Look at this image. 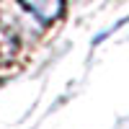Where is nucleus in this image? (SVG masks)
Masks as SVG:
<instances>
[{
	"instance_id": "nucleus-1",
	"label": "nucleus",
	"mask_w": 129,
	"mask_h": 129,
	"mask_svg": "<svg viewBox=\"0 0 129 129\" xmlns=\"http://www.w3.org/2000/svg\"><path fill=\"white\" fill-rule=\"evenodd\" d=\"M41 23H49L62 13V0H21Z\"/></svg>"
}]
</instances>
